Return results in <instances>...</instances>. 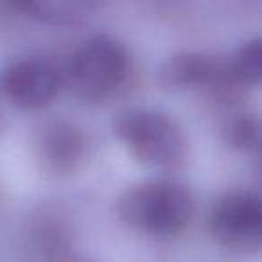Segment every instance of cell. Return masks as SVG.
Wrapping results in <instances>:
<instances>
[{"label":"cell","mask_w":262,"mask_h":262,"mask_svg":"<svg viewBox=\"0 0 262 262\" xmlns=\"http://www.w3.org/2000/svg\"><path fill=\"white\" fill-rule=\"evenodd\" d=\"M117 214L129 228L153 237H174L189 226L194 198L183 183L155 178L127 187L117 200Z\"/></svg>","instance_id":"6da1fadb"},{"label":"cell","mask_w":262,"mask_h":262,"mask_svg":"<svg viewBox=\"0 0 262 262\" xmlns=\"http://www.w3.org/2000/svg\"><path fill=\"white\" fill-rule=\"evenodd\" d=\"M113 133L139 164L157 171H176L185 164L187 140L172 117L155 108L120 110L113 117Z\"/></svg>","instance_id":"7a4b0ae2"},{"label":"cell","mask_w":262,"mask_h":262,"mask_svg":"<svg viewBox=\"0 0 262 262\" xmlns=\"http://www.w3.org/2000/svg\"><path fill=\"white\" fill-rule=\"evenodd\" d=\"M129 56L119 40L97 34L76 49L63 77L72 94L88 102L106 101L127 79Z\"/></svg>","instance_id":"3957f363"},{"label":"cell","mask_w":262,"mask_h":262,"mask_svg":"<svg viewBox=\"0 0 262 262\" xmlns=\"http://www.w3.org/2000/svg\"><path fill=\"white\" fill-rule=\"evenodd\" d=\"M208 230L223 250L235 255L262 251V198L246 190L221 196L210 210Z\"/></svg>","instance_id":"277c9868"},{"label":"cell","mask_w":262,"mask_h":262,"mask_svg":"<svg viewBox=\"0 0 262 262\" xmlns=\"http://www.w3.org/2000/svg\"><path fill=\"white\" fill-rule=\"evenodd\" d=\"M65 83L63 72L45 58H22L2 74V90L20 110H41L51 104Z\"/></svg>","instance_id":"5b68a950"},{"label":"cell","mask_w":262,"mask_h":262,"mask_svg":"<svg viewBox=\"0 0 262 262\" xmlns=\"http://www.w3.org/2000/svg\"><path fill=\"white\" fill-rule=\"evenodd\" d=\"M158 83L167 92L226 88L237 84L230 70V61L196 51H182L169 56L158 67Z\"/></svg>","instance_id":"8992f818"},{"label":"cell","mask_w":262,"mask_h":262,"mask_svg":"<svg viewBox=\"0 0 262 262\" xmlns=\"http://www.w3.org/2000/svg\"><path fill=\"white\" fill-rule=\"evenodd\" d=\"M38 155L45 167L54 172H67L77 167L86 153L83 131L67 120H49L36 140Z\"/></svg>","instance_id":"52a82bcc"},{"label":"cell","mask_w":262,"mask_h":262,"mask_svg":"<svg viewBox=\"0 0 262 262\" xmlns=\"http://www.w3.org/2000/svg\"><path fill=\"white\" fill-rule=\"evenodd\" d=\"M11 8L27 18L49 26H77L92 15L97 6L81 0H26L13 2Z\"/></svg>","instance_id":"ba28073f"},{"label":"cell","mask_w":262,"mask_h":262,"mask_svg":"<svg viewBox=\"0 0 262 262\" xmlns=\"http://www.w3.org/2000/svg\"><path fill=\"white\" fill-rule=\"evenodd\" d=\"M223 139L241 153L262 157V119L253 113H241L223 126Z\"/></svg>","instance_id":"9c48e42d"},{"label":"cell","mask_w":262,"mask_h":262,"mask_svg":"<svg viewBox=\"0 0 262 262\" xmlns=\"http://www.w3.org/2000/svg\"><path fill=\"white\" fill-rule=\"evenodd\" d=\"M230 70L237 84L260 86L262 84V36L251 38L239 47L232 59Z\"/></svg>","instance_id":"30bf717a"}]
</instances>
